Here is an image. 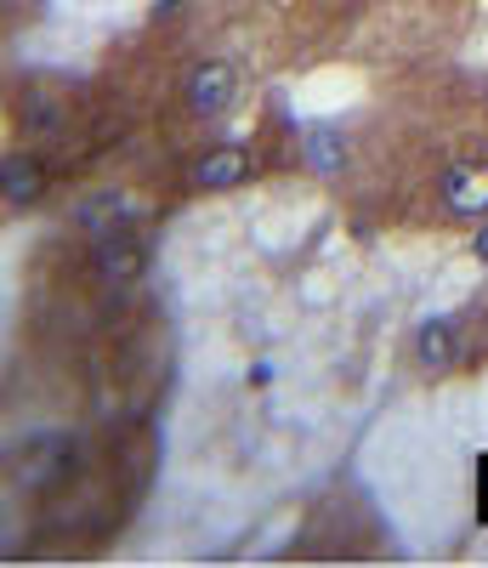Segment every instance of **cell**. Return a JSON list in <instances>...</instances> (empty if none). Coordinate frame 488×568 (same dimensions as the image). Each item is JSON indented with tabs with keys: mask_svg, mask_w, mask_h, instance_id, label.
Returning a JSON list of instances; mask_svg holds the SVG:
<instances>
[{
	"mask_svg": "<svg viewBox=\"0 0 488 568\" xmlns=\"http://www.w3.org/2000/svg\"><path fill=\"white\" fill-rule=\"evenodd\" d=\"M471 256H477V262H488V222L477 227V240H471Z\"/></svg>",
	"mask_w": 488,
	"mask_h": 568,
	"instance_id": "cell-9",
	"label": "cell"
},
{
	"mask_svg": "<svg viewBox=\"0 0 488 568\" xmlns=\"http://www.w3.org/2000/svg\"><path fill=\"white\" fill-rule=\"evenodd\" d=\"M233 91H238V74L227 63H200V69L187 74V109L200 114V120H216L233 103Z\"/></svg>",
	"mask_w": 488,
	"mask_h": 568,
	"instance_id": "cell-3",
	"label": "cell"
},
{
	"mask_svg": "<svg viewBox=\"0 0 488 568\" xmlns=\"http://www.w3.org/2000/svg\"><path fill=\"white\" fill-rule=\"evenodd\" d=\"M244 176H251V154H244L238 142L211 149L200 165H193V187H200V194H222V187H238Z\"/></svg>",
	"mask_w": 488,
	"mask_h": 568,
	"instance_id": "cell-5",
	"label": "cell"
},
{
	"mask_svg": "<svg viewBox=\"0 0 488 568\" xmlns=\"http://www.w3.org/2000/svg\"><path fill=\"white\" fill-rule=\"evenodd\" d=\"M69 460H74V438H69V433H58V438L40 433V438H29L23 455H18V478L40 489V484H52Z\"/></svg>",
	"mask_w": 488,
	"mask_h": 568,
	"instance_id": "cell-4",
	"label": "cell"
},
{
	"mask_svg": "<svg viewBox=\"0 0 488 568\" xmlns=\"http://www.w3.org/2000/svg\"><path fill=\"white\" fill-rule=\"evenodd\" d=\"M455 353H460V336H455L449 318H426V324L415 329V358H420L426 369H449Z\"/></svg>",
	"mask_w": 488,
	"mask_h": 568,
	"instance_id": "cell-7",
	"label": "cell"
},
{
	"mask_svg": "<svg viewBox=\"0 0 488 568\" xmlns=\"http://www.w3.org/2000/svg\"><path fill=\"white\" fill-rule=\"evenodd\" d=\"M340 160H347V142H340V131H329V125L307 131V165H313L318 176L340 171Z\"/></svg>",
	"mask_w": 488,
	"mask_h": 568,
	"instance_id": "cell-8",
	"label": "cell"
},
{
	"mask_svg": "<svg viewBox=\"0 0 488 568\" xmlns=\"http://www.w3.org/2000/svg\"><path fill=\"white\" fill-rule=\"evenodd\" d=\"M142 262H149V251H142V240H136L131 227H120V233H103V240H96V278H103L109 291L131 284V278L142 273Z\"/></svg>",
	"mask_w": 488,
	"mask_h": 568,
	"instance_id": "cell-1",
	"label": "cell"
},
{
	"mask_svg": "<svg viewBox=\"0 0 488 568\" xmlns=\"http://www.w3.org/2000/svg\"><path fill=\"white\" fill-rule=\"evenodd\" d=\"M40 187H45L40 160H29V154H7V160H0V200H7V205H34Z\"/></svg>",
	"mask_w": 488,
	"mask_h": 568,
	"instance_id": "cell-6",
	"label": "cell"
},
{
	"mask_svg": "<svg viewBox=\"0 0 488 568\" xmlns=\"http://www.w3.org/2000/svg\"><path fill=\"white\" fill-rule=\"evenodd\" d=\"M444 211L460 222L488 216V165H449L444 171Z\"/></svg>",
	"mask_w": 488,
	"mask_h": 568,
	"instance_id": "cell-2",
	"label": "cell"
}]
</instances>
